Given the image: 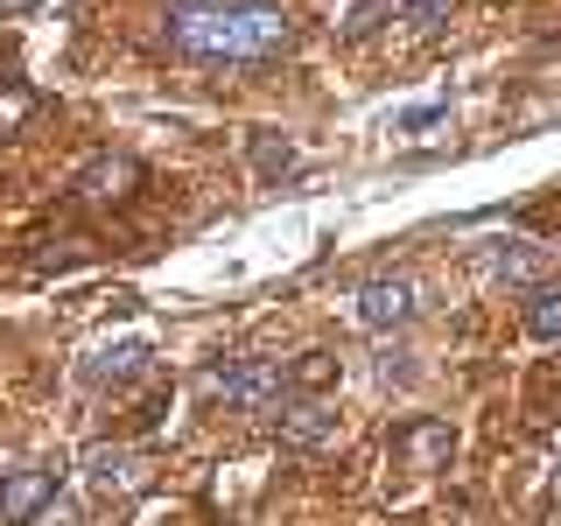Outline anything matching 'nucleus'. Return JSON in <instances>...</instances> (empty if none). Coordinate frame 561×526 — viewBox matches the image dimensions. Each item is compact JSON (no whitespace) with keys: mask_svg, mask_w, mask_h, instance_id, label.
Listing matches in <instances>:
<instances>
[{"mask_svg":"<svg viewBox=\"0 0 561 526\" xmlns=\"http://www.w3.org/2000/svg\"><path fill=\"white\" fill-rule=\"evenodd\" d=\"M295 22L274 0H190L169 14V43L204 64H267L288 49Z\"/></svg>","mask_w":561,"mask_h":526,"instance_id":"1","label":"nucleus"},{"mask_svg":"<svg viewBox=\"0 0 561 526\" xmlns=\"http://www.w3.org/2000/svg\"><path fill=\"white\" fill-rule=\"evenodd\" d=\"M204 386L218 400H232V408L260 414V408H274V400L288 393V373L267 365V358H225V365H210V373H204Z\"/></svg>","mask_w":561,"mask_h":526,"instance_id":"2","label":"nucleus"},{"mask_svg":"<svg viewBox=\"0 0 561 526\" xmlns=\"http://www.w3.org/2000/svg\"><path fill=\"white\" fill-rule=\"evenodd\" d=\"M78 470H84V491H92V499H140V491H148V456L134 443H92L78 456Z\"/></svg>","mask_w":561,"mask_h":526,"instance_id":"3","label":"nucleus"},{"mask_svg":"<svg viewBox=\"0 0 561 526\" xmlns=\"http://www.w3.org/2000/svg\"><path fill=\"white\" fill-rule=\"evenodd\" d=\"M414 316H421V288L408 274H379V281L358 288V323L365 330H408Z\"/></svg>","mask_w":561,"mask_h":526,"instance_id":"4","label":"nucleus"},{"mask_svg":"<svg viewBox=\"0 0 561 526\" xmlns=\"http://www.w3.org/2000/svg\"><path fill=\"white\" fill-rule=\"evenodd\" d=\"M49 499H57V470H8V484H0V526L43 519Z\"/></svg>","mask_w":561,"mask_h":526,"instance_id":"5","label":"nucleus"},{"mask_svg":"<svg viewBox=\"0 0 561 526\" xmlns=\"http://www.w3.org/2000/svg\"><path fill=\"white\" fill-rule=\"evenodd\" d=\"M393 456H400L408 470H449L456 428H449V421H408V428L393 435Z\"/></svg>","mask_w":561,"mask_h":526,"instance_id":"6","label":"nucleus"},{"mask_svg":"<svg viewBox=\"0 0 561 526\" xmlns=\"http://www.w3.org/2000/svg\"><path fill=\"white\" fill-rule=\"evenodd\" d=\"M280 443L288 449H330L337 443V408H330V400H295V408H280Z\"/></svg>","mask_w":561,"mask_h":526,"instance_id":"7","label":"nucleus"},{"mask_svg":"<svg viewBox=\"0 0 561 526\" xmlns=\"http://www.w3.org/2000/svg\"><path fill=\"white\" fill-rule=\"evenodd\" d=\"M134 183H140V162H134V155H105V162L84 169L78 190H84V204H119Z\"/></svg>","mask_w":561,"mask_h":526,"instance_id":"8","label":"nucleus"},{"mask_svg":"<svg viewBox=\"0 0 561 526\" xmlns=\"http://www.w3.org/2000/svg\"><path fill=\"white\" fill-rule=\"evenodd\" d=\"M134 373H148V344H140V338L99 344L92 358H84V379H92V386H119V379H134Z\"/></svg>","mask_w":561,"mask_h":526,"instance_id":"9","label":"nucleus"},{"mask_svg":"<svg viewBox=\"0 0 561 526\" xmlns=\"http://www.w3.org/2000/svg\"><path fill=\"white\" fill-rule=\"evenodd\" d=\"M484 274H499V281H534V274H540V245H534V239H491V245H484Z\"/></svg>","mask_w":561,"mask_h":526,"instance_id":"10","label":"nucleus"},{"mask_svg":"<svg viewBox=\"0 0 561 526\" xmlns=\"http://www.w3.org/2000/svg\"><path fill=\"white\" fill-rule=\"evenodd\" d=\"M526 338L561 344V288H534V295H526Z\"/></svg>","mask_w":561,"mask_h":526,"instance_id":"11","label":"nucleus"},{"mask_svg":"<svg viewBox=\"0 0 561 526\" xmlns=\"http://www.w3.org/2000/svg\"><path fill=\"white\" fill-rule=\"evenodd\" d=\"M400 22H408L414 35H435L449 22V0H400Z\"/></svg>","mask_w":561,"mask_h":526,"instance_id":"12","label":"nucleus"},{"mask_svg":"<svg viewBox=\"0 0 561 526\" xmlns=\"http://www.w3.org/2000/svg\"><path fill=\"white\" fill-rule=\"evenodd\" d=\"M330 379H337V358H330V351H302V365L288 373V386H309V393L330 386Z\"/></svg>","mask_w":561,"mask_h":526,"instance_id":"13","label":"nucleus"},{"mask_svg":"<svg viewBox=\"0 0 561 526\" xmlns=\"http://www.w3.org/2000/svg\"><path fill=\"white\" fill-rule=\"evenodd\" d=\"M386 14H393V0H358V8H351V22H344V35L358 43V35H373Z\"/></svg>","mask_w":561,"mask_h":526,"instance_id":"14","label":"nucleus"},{"mask_svg":"<svg viewBox=\"0 0 561 526\" xmlns=\"http://www.w3.org/2000/svg\"><path fill=\"white\" fill-rule=\"evenodd\" d=\"M253 162H260V175H288L302 155H295L288 140H280V148H274V140H253Z\"/></svg>","mask_w":561,"mask_h":526,"instance_id":"15","label":"nucleus"},{"mask_svg":"<svg viewBox=\"0 0 561 526\" xmlns=\"http://www.w3.org/2000/svg\"><path fill=\"white\" fill-rule=\"evenodd\" d=\"M28 92H0V134H8V127H22V119H28Z\"/></svg>","mask_w":561,"mask_h":526,"instance_id":"16","label":"nucleus"},{"mask_svg":"<svg viewBox=\"0 0 561 526\" xmlns=\"http://www.w3.org/2000/svg\"><path fill=\"white\" fill-rule=\"evenodd\" d=\"M449 105H414V113H400V134H421V127H435Z\"/></svg>","mask_w":561,"mask_h":526,"instance_id":"17","label":"nucleus"}]
</instances>
